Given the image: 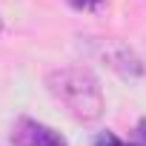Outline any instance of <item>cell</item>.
<instances>
[{"label":"cell","instance_id":"1","mask_svg":"<svg viewBox=\"0 0 146 146\" xmlns=\"http://www.w3.org/2000/svg\"><path fill=\"white\" fill-rule=\"evenodd\" d=\"M46 89L49 95L80 123H95L100 120L106 100L98 78L83 66H60L46 72Z\"/></svg>","mask_w":146,"mask_h":146},{"label":"cell","instance_id":"2","mask_svg":"<svg viewBox=\"0 0 146 146\" xmlns=\"http://www.w3.org/2000/svg\"><path fill=\"white\" fill-rule=\"evenodd\" d=\"M92 49H95V54H98L112 72H117L120 78L129 80V78H140V75H143V63H140V57H137L126 43L103 37V40H92Z\"/></svg>","mask_w":146,"mask_h":146},{"label":"cell","instance_id":"3","mask_svg":"<svg viewBox=\"0 0 146 146\" xmlns=\"http://www.w3.org/2000/svg\"><path fill=\"white\" fill-rule=\"evenodd\" d=\"M12 143L15 146H69L60 132H54L46 123H37L32 117H20L12 129Z\"/></svg>","mask_w":146,"mask_h":146},{"label":"cell","instance_id":"4","mask_svg":"<svg viewBox=\"0 0 146 146\" xmlns=\"http://www.w3.org/2000/svg\"><path fill=\"white\" fill-rule=\"evenodd\" d=\"M98 146H126V143H120L112 132H103V135L98 137Z\"/></svg>","mask_w":146,"mask_h":146},{"label":"cell","instance_id":"5","mask_svg":"<svg viewBox=\"0 0 146 146\" xmlns=\"http://www.w3.org/2000/svg\"><path fill=\"white\" fill-rule=\"evenodd\" d=\"M69 6H75V9H95L100 0H66Z\"/></svg>","mask_w":146,"mask_h":146},{"label":"cell","instance_id":"6","mask_svg":"<svg viewBox=\"0 0 146 146\" xmlns=\"http://www.w3.org/2000/svg\"><path fill=\"white\" fill-rule=\"evenodd\" d=\"M137 140L146 146V120H140V123H137Z\"/></svg>","mask_w":146,"mask_h":146},{"label":"cell","instance_id":"7","mask_svg":"<svg viewBox=\"0 0 146 146\" xmlns=\"http://www.w3.org/2000/svg\"><path fill=\"white\" fill-rule=\"evenodd\" d=\"M0 32H3V17H0Z\"/></svg>","mask_w":146,"mask_h":146},{"label":"cell","instance_id":"8","mask_svg":"<svg viewBox=\"0 0 146 146\" xmlns=\"http://www.w3.org/2000/svg\"><path fill=\"white\" fill-rule=\"evenodd\" d=\"M137 146H143V143H137Z\"/></svg>","mask_w":146,"mask_h":146}]
</instances>
